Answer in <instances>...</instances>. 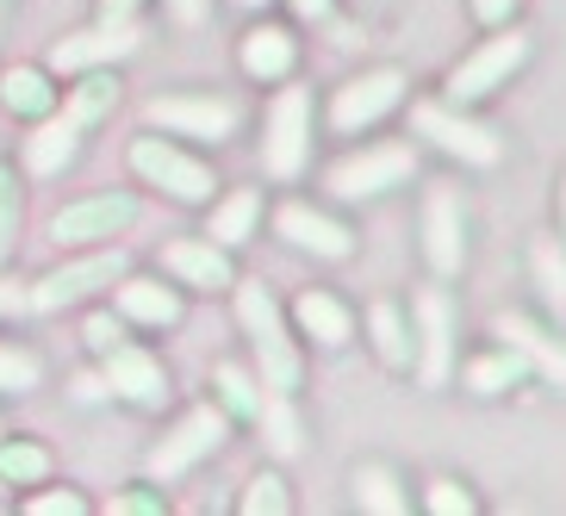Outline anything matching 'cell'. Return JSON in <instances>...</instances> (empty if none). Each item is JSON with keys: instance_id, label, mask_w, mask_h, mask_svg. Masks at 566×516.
<instances>
[{"instance_id": "cell-44", "label": "cell", "mask_w": 566, "mask_h": 516, "mask_svg": "<svg viewBox=\"0 0 566 516\" xmlns=\"http://www.w3.org/2000/svg\"><path fill=\"white\" fill-rule=\"evenodd\" d=\"M0 312H19V293H13V286H0Z\"/></svg>"}, {"instance_id": "cell-41", "label": "cell", "mask_w": 566, "mask_h": 516, "mask_svg": "<svg viewBox=\"0 0 566 516\" xmlns=\"http://www.w3.org/2000/svg\"><path fill=\"white\" fill-rule=\"evenodd\" d=\"M137 7H144V0H101V13L113 19V25H118V19H132Z\"/></svg>"}, {"instance_id": "cell-34", "label": "cell", "mask_w": 566, "mask_h": 516, "mask_svg": "<svg viewBox=\"0 0 566 516\" xmlns=\"http://www.w3.org/2000/svg\"><path fill=\"white\" fill-rule=\"evenodd\" d=\"M243 510L250 516H281L286 510V492L274 473H262V480H250V492H243Z\"/></svg>"}, {"instance_id": "cell-8", "label": "cell", "mask_w": 566, "mask_h": 516, "mask_svg": "<svg viewBox=\"0 0 566 516\" xmlns=\"http://www.w3.org/2000/svg\"><path fill=\"white\" fill-rule=\"evenodd\" d=\"M118 274H125V250L82 255V262H69V267H51V274L25 293V305H32V312H63V305L94 299V293H101V286H113Z\"/></svg>"}, {"instance_id": "cell-6", "label": "cell", "mask_w": 566, "mask_h": 516, "mask_svg": "<svg viewBox=\"0 0 566 516\" xmlns=\"http://www.w3.org/2000/svg\"><path fill=\"white\" fill-rule=\"evenodd\" d=\"M411 125H417V137H430L436 150L454 156V162H473V168H492V162H499V137L485 131V125H473L461 106L423 101V106H411Z\"/></svg>"}, {"instance_id": "cell-12", "label": "cell", "mask_w": 566, "mask_h": 516, "mask_svg": "<svg viewBox=\"0 0 566 516\" xmlns=\"http://www.w3.org/2000/svg\"><path fill=\"white\" fill-rule=\"evenodd\" d=\"M150 125H163V131L175 137H200V144H224V137L237 131V106L231 101H193V94H181V101H150Z\"/></svg>"}, {"instance_id": "cell-40", "label": "cell", "mask_w": 566, "mask_h": 516, "mask_svg": "<svg viewBox=\"0 0 566 516\" xmlns=\"http://www.w3.org/2000/svg\"><path fill=\"white\" fill-rule=\"evenodd\" d=\"M168 13L181 19V25H200V19H206V0H168Z\"/></svg>"}, {"instance_id": "cell-16", "label": "cell", "mask_w": 566, "mask_h": 516, "mask_svg": "<svg viewBox=\"0 0 566 516\" xmlns=\"http://www.w3.org/2000/svg\"><path fill=\"white\" fill-rule=\"evenodd\" d=\"M274 231H281L293 250H312V255H324V262H343V255L355 250V236L343 231L336 218L312 212V206H281V212H274Z\"/></svg>"}, {"instance_id": "cell-43", "label": "cell", "mask_w": 566, "mask_h": 516, "mask_svg": "<svg viewBox=\"0 0 566 516\" xmlns=\"http://www.w3.org/2000/svg\"><path fill=\"white\" fill-rule=\"evenodd\" d=\"M113 510H156V498H150V492H132V498H118Z\"/></svg>"}, {"instance_id": "cell-33", "label": "cell", "mask_w": 566, "mask_h": 516, "mask_svg": "<svg viewBox=\"0 0 566 516\" xmlns=\"http://www.w3.org/2000/svg\"><path fill=\"white\" fill-rule=\"evenodd\" d=\"M218 392H224V411L231 417H255V404H262V392H255V380L243 367H218Z\"/></svg>"}, {"instance_id": "cell-21", "label": "cell", "mask_w": 566, "mask_h": 516, "mask_svg": "<svg viewBox=\"0 0 566 516\" xmlns=\"http://www.w3.org/2000/svg\"><path fill=\"white\" fill-rule=\"evenodd\" d=\"M293 317H300V330L312 336L317 349H343V343L355 336V317H349V305L336 299V293H300Z\"/></svg>"}, {"instance_id": "cell-37", "label": "cell", "mask_w": 566, "mask_h": 516, "mask_svg": "<svg viewBox=\"0 0 566 516\" xmlns=\"http://www.w3.org/2000/svg\"><path fill=\"white\" fill-rule=\"evenodd\" d=\"M87 349L94 355H106V349H118V343H125V317H106V312H94L87 317Z\"/></svg>"}, {"instance_id": "cell-4", "label": "cell", "mask_w": 566, "mask_h": 516, "mask_svg": "<svg viewBox=\"0 0 566 516\" xmlns=\"http://www.w3.org/2000/svg\"><path fill=\"white\" fill-rule=\"evenodd\" d=\"M523 56H530V38L523 32L485 38L480 51H467L461 63L449 69V106H480L485 94H499L516 69H523Z\"/></svg>"}, {"instance_id": "cell-7", "label": "cell", "mask_w": 566, "mask_h": 516, "mask_svg": "<svg viewBox=\"0 0 566 516\" xmlns=\"http://www.w3.org/2000/svg\"><path fill=\"white\" fill-rule=\"evenodd\" d=\"M224 430H231V417L212 411V404H200V411H187L181 423H175V435H163L150 454V480H181L187 466H200L206 454L224 449Z\"/></svg>"}, {"instance_id": "cell-24", "label": "cell", "mask_w": 566, "mask_h": 516, "mask_svg": "<svg viewBox=\"0 0 566 516\" xmlns=\"http://www.w3.org/2000/svg\"><path fill=\"white\" fill-rule=\"evenodd\" d=\"M0 101H7V113H19V118H44V113H56V87H51L44 69H7Z\"/></svg>"}, {"instance_id": "cell-20", "label": "cell", "mask_w": 566, "mask_h": 516, "mask_svg": "<svg viewBox=\"0 0 566 516\" xmlns=\"http://www.w3.org/2000/svg\"><path fill=\"white\" fill-rule=\"evenodd\" d=\"M75 150H82V125L69 113L63 118L44 113V125L25 137V168H32V175H63V168L75 162Z\"/></svg>"}, {"instance_id": "cell-5", "label": "cell", "mask_w": 566, "mask_h": 516, "mask_svg": "<svg viewBox=\"0 0 566 516\" xmlns=\"http://www.w3.org/2000/svg\"><path fill=\"white\" fill-rule=\"evenodd\" d=\"M411 175H417V150L380 144V150L343 156V162L331 168V193L336 200H380V193H392V187L411 181Z\"/></svg>"}, {"instance_id": "cell-30", "label": "cell", "mask_w": 566, "mask_h": 516, "mask_svg": "<svg viewBox=\"0 0 566 516\" xmlns=\"http://www.w3.org/2000/svg\"><path fill=\"white\" fill-rule=\"evenodd\" d=\"M523 355L516 349H499V355H480V361L467 367V386L480 392V399H492V392H511V386H523Z\"/></svg>"}, {"instance_id": "cell-29", "label": "cell", "mask_w": 566, "mask_h": 516, "mask_svg": "<svg viewBox=\"0 0 566 516\" xmlns=\"http://www.w3.org/2000/svg\"><path fill=\"white\" fill-rule=\"evenodd\" d=\"M113 106H118V82L106 75V69H87V82L69 94V118H75L82 131H87V125H101Z\"/></svg>"}, {"instance_id": "cell-18", "label": "cell", "mask_w": 566, "mask_h": 516, "mask_svg": "<svg viewBox=\"0 0 566 516\" xmlns=\"http://www.w3.org/2000/svg\"><path fill=\"white\" fill-rule=\"evenodd\" d=\"M163 267H168L181 286H206V293L231 286V255L218 250L212 236H181V243H168V250H163Z\"/></svg>"}, {"instance_id": "cell-26", "label": "cell", "mask_w": 566, "mask_h": 516, "mask_svg": "<svg viewBox=\"0 0 566 516\" xmlns=\"http://www.w3.org/2000/svg\"><path fill=\"white\" fill-rule=\"evenodd\" d=\"M530 274H535V293H542V305H548V312L566 324V250L554 243V236L530 250Z\"/></svg>"}, {"instance_id": "cell-27", "label": "cell", "mask_w": 566, "mask_h": 516, "mask_svg": "<svg viewBox=\"0 0 566 516\" xmlns=\"http://www.w3.org/2000/svg\"><path fill=\"white\" fill-rule=\"evenodd\" d=\"M255 423H262L268 454H300V417H293V392H274V399L255 404Z\"/></svg>"}, {"instance_id": "cell-13", "label": "cell", "mask_w": 566, "mask_h": 516, "mask_svg": "<svg viewBox=\"0 0 566 516\" xmlns=\"http://www.w3.org/2000/svg\"><path fill=\"white\" fill-rule=\"evenodd\" d=\"M423 255H430V267L442 281L461 274V262H467V212L449 187H436L430 206H423Z\"/></svg>"}, {"instance_id": "cell-25", "label": "cell", "mask_w": 566, "mask_h": 516, "mask_svg": "<svg viewBox=\"0 0 566 516\" xmlns=\"http://www.w3.org/2000/svg\"><path fill=\"white\" fill-rule=\"evenodd\" d=\"M355 504L374 510V516H405L411 510V492L399 485L392 466H361V473H355Z\"/></svg>"}, {"instance_id": "cell-22", "label": "cell", "mask_w": 566, "mask_h": 516, "mask_svg": "<svg viewBox=\"0 0 566 516\" xmlns=\"http://www.w3.org/2000/svg\"><path fill=\"white\" fill-rule=\"evenodd\" d=\"M255 224H262V193H255V187H237V193H224V200L212 206L206 236H212L218 250H237V243L255 236Z\"/></svg>"}, {"instance_id": "cell-3", "label": "cell", "mask_w": 566, "mask_h": 516, "mask_svg": "<svg viewBox=\"0 0 566 516\" xmlns=\"http://www.w3.org/2000/svg\"><path fill=\"white\" fill-rule=\"evenodd\" d=\"M132 175L137 181H150V187H163L168 200H181V206H206L212 200V168L200 162V156H187V150H175L168 137H137L132 144Z\"/></svg>"}, {"instance_id": "cell-14", "label": "cell", "mask_w": 566, "mask_h": 516, "mask_svg": "<svg viewBox=\"0 0 566 516\" xmlns=\"http://www.w3.org/2000/svg\"><path fill=\"white\" fill-rule=\"evenodd\" d=\"M106 361V392H118L125 404H163L168 399V373H163V361H156L150 349H132V343H118V349H106L101 355Z\"/></svg>"}, {"instance_id": "cell-45", "label": "cell", "mask_w": 566, "mask_h": 516, "mask_svg": "<svg viewBox=\"0 0 566 516\" xmlns=\"http://www.w3.org/2000/svg\"><path fill=\"white\" fill-rule=\"evenodd\" d=\"M237 7H250V13H255V7H274V0H237Z\"/></svg>"}, {"instance_id": "cell-38", "label": "cell", "mask_w": 566, "mask_h": 516, "mask_svg": "<svg viewBox=\"0 0 566 516\" xmlns=\"http://www.w3.org/2000/svg\"><path fill=\"white\" fill-rule=\"evenodd\" d=\"M87 504L75 498V492H44V498H32V516H82Z\"/></svg>"}, {"instance_id": "cell-36", "label": "cell", "mask_w": 566, "mask_h": 516, "mask_svg": "<svg viewBox=\"0 0 566 516\" xmlns=\"http://www.w3.org/2000/svg\"><path fill=\"white\" fill-rule=\"evenodd\" d=\"M423 504H430L436 516H467V510H473V492H461L454 480H436V485H430V498H423Z\"/></svg>"}, {"instance_id": "cell-31", "label": "cell", "mask_w": 566, "mask_h": 516, "mask_svg": "<svg viewBox=\"0 0 566 516\" xmlns=\"http://www.w3.org/2000/svg\"><path fill=\"white\" fill-rule=\"evenodd\" d=\"M51 473V454L38 442H0V485H38Z\"/></svg>"}, {"instance_id": "cell-39", "label": "cell", "mask_w": 566, "mask_h": 516, "mask_svg": "<svg viewBox=\"0 0 566 516\" xmlns=\"http://www.w3.org/2000/svg\"><path fill=\"white\" fill-rule=\"evenodd\" d=\"M511 7H516V0H473V13H480L485 25H504V19H511Z\"/></svg>"}, {"instance_id": "cell-15", "label": "cell", "mask_w": 566, "mask_h": 516, "mask_svg": "<svg viewBox=\"0 0 566 516\" xmlns=\"http://www.w3.org/2000/svg\"><path fill=\"white\" fill-rule=\"evenodd\" d=\"M137 51V32L125 25V19H106V25H94V32H75V38H63L51 51V69L56 75H87V69H106V63H118V56H132Z\"/></svg>"}, {"instance_id": "cell-46", "label": "cell", "mask_w": 566, "mask_h": 516, "mask_svg": "<svg viewBox=\"0 0 566 516\" xmlns=\"http://www.w3.org/2000/svg\"><path fill=\"white\" fill-rule=\"evenodd\" d=\"M560 231H566V181H560Z\"/></svg>"}, {"instance_id": "cell-17", "label": "cell", "mask_w": 566, "mask_h": 516, "mask_svg": "<svg viewBox=\"0 0 566 516\" xmlns=\"http://www.w3.org/2000/svg\"><path fill=\"white\" fill-rule=\"evenodd\" d=\"M492 330L504 336V349H516L523 355V367H535L548 386H566V343H554L542 324H530V317H516V312H504Z\"/></svg>"}, {"instance_id": "cell-10", "label": "cell", "mask_w": 566, "mask_h": 516, "mask_svg": "<svg viewBox=\"0 0 566 516\" xmlns=\"http://www.w3.org/2000/svg\"><path fill=\"white\" fill-rule=\"evenodd\" d=\"M405 101V75L399 69H374V75H355L343 94H336V106H331V125L343 137H355V131H367V125H380L392 106Z\"/></svg>"}, {"instance_id": "cell-42", "label": "cell", "mask_w": 566, "mask_h": 516, "mask_svg": "<svg viewBox=\"0 0 566 516\" xmlns=\"http://www.w3.org/2000/svg\"><path fill=\"white\" fill-rule=\"evenodd\" d=\"M293 13H300V19H324V13H331V0H293Z\"/></svg>"}, {"instance_id": "cell-23", "label": "cell", "mask_w": 566, "mask_h": 516, "mask_svg": "<svg viewBox=\"0 0 566 516\" xmlns=\"http://www.w3.org/2000/svg\"><path fill=\"white\" fill-rule=\"evenodd\" d=\"M286 69H293V38L281 25H255L243 38V75H255V82H286Z\"/></svg>"}, {"instance_id": "cell-32", "label": "cell", "mask_w": 566, "mask_h": 516, "mask_svg": "<svg viewBox=\"0 0 566 516\" xmlns=\"http://www.w3.org/2000/svg\"><path fill=\"white\" fill-rule=\"evenodd\" d=\"M38 373H44V367H38L32 349H7V343H0V392H32Z\"/></svg>"}, {"instance_id": "cell-2", "label": "cell", "mask_w": 566, "mask_h": 516, "mask_svg": "<svg viewBox=\"0 0 566 516\" xmlns=\"http://www.w3.org/2000/svg\"><path fill=\"white\" fill-rule=\"evenodd\" d=\"M305 162H312V94L305 87H281V101L268 106L262 168L274 181H300Z\"/></svg>"}, {"instance_id": "cell-19", "label": "cell", "mask_w": 566, "mask_h": 516, "mask_svg": "<svg viewBox=\"0 0 566 516\" xmlns=\"http://www.w3.org/2000/svg\"><path fill=\"white\" fill-rule=\"evenodd\" d=\"M118 317L125 324H144V330H168L175 317H181V299H175V286L163 281H125L118 274Z\"/></svg>"}, {"instance_id": "cell-11", "label": "cell", "mask_w": 566, "mask_h": 516, "mask_svg": "<svg viewBox=\"0 0 566 516\" xmlns=\"http://www.w3.org/2000/svg\"><path fill=\"white\" fill-rule=\"evenodd\" d=\"M417 380L423 386H442L454 367V305L449 293H417Z\"/></svg>"}, {"instance_id": "cell-1", "label": "cell", "mask_w": 566, "mask_h": 516, "mask_svg": "<svg viewBox=\"0 0 566 516\" xmlns=\"http://www.w3.org/2000/svg\"><path fill=\"white\" fill-rule=\"evenodd\" d=\"M237 324H243L255 361H262V386L300 392V349H293V336L281 324V305L268 299L262 286H237Z\"/></svg>"}, {"instance_id": "cell-35", "label": "cell", "mask_w": 566, "mask_h": 516, "mask_svg": "<svg viewBox=\"0 0 566 516\" xmlns=\"http://www.w3.org/2000/svg\"><path fill=\"white\" fill-rule=\"evenodd\" d=\"M13 231H19V187H13V175L0 168V262L13 255Z\"/></svg>"}, {"instance_id": "cell-28", "label": "cell", "mask_w": 566, "mask_h": 516, "mask_svg": "<svg viewBox=\"0 0 566 516\" xmlns=\"http://www.w3.org/2000/svg\"><path fill=\"white\" fill-rule=\"evenodd\" d=\"M367 324H374V349H380L386 367H411L417 343H411V330H405L399 305H374V312H367Z\"/></svg>"}, {"instance_id": "cell-9", "label": "cell", "mask_w": 566, "mask_h": 516, "mask_svg": "<svg viewBox=\"0 0 566 516\" xmlns=\"http://www.w3.org/2000/svg\"><path fill=\"white\" fill-rule=\"evenodd\" d=\"M137 224V200L132 193H94V200H75L51 218V243L63 250H82V243H106V236L132 231Z\"/></svg>"}]
</instances>
